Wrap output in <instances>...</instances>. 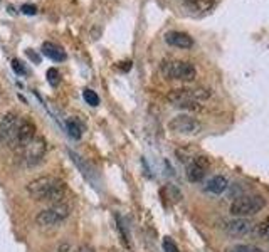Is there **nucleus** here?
I'll return each mask as SVG.
<instances>
[{"instance_id": "obj_1", "label": "nucleus", "mask_w": 269, "mask_h": 252, "mask_svg": "<svg viewBox=\"0 0 269 252\" xmlns=\"http://www.w3.org/2000/svg\"><path fill=\"white\" fill-rule=\"evenodd\" d=\"M66 190V183L56 177H41L27 185V193L34 200L49 202L52 205L64 200Z\"/></svg>"}, {"instance_id": "obj_2", "label": "nucleus", "mask_w": 269, "mask_h": 252, "mask_svg": "<svg viewBox=\"0 0 269 252\" xmlns=\"http://www.w3.org/2000/svg\"><path fill=\"white\" fill-rule=\"evenodd\" d=\"M210 98V91L205 88H182V89H173L168 94V101L173 106L183 108V109H200V101Z\"/></svg>"}, {"instance_id": "obj_3", "label": "nucleus", "mask_w": 269, "mask_h": 252, "mask_svg": "<svg viewBox=\"0 0 269 252\" xmlns=\"http://www.w3.org/2000/svg\"><path fill=\"white\" fill-rule=\"evenodd\" d=\"M266 207V200L261 195H241L230 203V214L234 217H249L261 212Z\"/></svg>"}, {"instance_id": "obj_4", "label": "nucleus", "mask_w": 269, "mask_h": 252, "mask_svg": "<svg viewBox=\"0 0 269 252\" xmlns=\"http://www.w3.org/2000/svg\"><path fill=\"white\" fill-rule=\"evenodd\" d=\"M162 72L167 79H177L190 82L197 76V71L190 62L185 61H165L162 64Z\"/></svg>"}, {"instance_id": "obj_5", "label": "nucleus", "mask_w": 269, "mask_h": 252, "mask_svg": "<svg viewBox=\"0 0 269 252\" xmlns=\"http://www.w3.org/2000/svg\"><path fill=\"white\" fill-rule=\"evenodd\" d=\"M71 214V207L67 203H56L54 207L42 210V212L35 217V222L42 227H56L57 224H61L62 220L69 217Z\"/></svg>"}, {"instance_id": "obj_6", "label": "nucleus", "mask_w": 269, "mask_h": 252, "mask_svg": "<svg viewBox=\"0 0 269 252\" xmlns=\"http://www.w3.org/2000/svg\"><path fill=\"white\" fill-rule=\"evenodd\" d=\"M19 124H20V118L15 113L4 114V118L0 119V145L12 146L15 135H17Z\"/></svg>"}, {"instance_id": "obj_7", "label": "nucleus", "mask_w": 269, "mask_h": 252, "mask_svg": "<svg viewBox=\"0 0 269 252\" xmlns=\"http://www.w3.org/2000/svg\"><path fill=\"white\" fill-rule=\"evenodd\" d=\"M47 153V143L42 136L35 135V138L30 141L25 148V163L29 168H35L39 166L42 161H44V156Z\"/></svg>"}, {"instance_id": "obj_8", "label": "nucleus", "mask_w": 269, "mask_h": 252, "mask_svg": "<svg viewBox=\"0 0 269 252\" xmlns=\"http://www.w3.org/2000/svg\"><path fill=\"white\" fill-rule=\"evenodd\" d=\"M168 128H170L173 133L178 135H197L202 124H200L199 119H195L188 114H178V116L172 118L170 123H168Z\"/></svg>"}, {"instance_id": "obj_9", "label": "nucleus", "mask_w": 269, "mask_h": 252, "mask_svg": "<svg viewBox=\"0 0 269 252\" xmlns=\"http://www.w3.org/2000/svg\"><path fill=\"white\" fill-rule=\"evenodd\" d=\"M34 138H35V124L30 121V119H20V124H19L17 135H15V140L12 143V148L17 151L25 150L27 148V145Z\"/></svg>"}, {"instance_id": "obj_10", "label": "nucleus", "mask_w": 269, "mask_h": 252, "mask_svg": "<svg viewBox=\"0 0 269 252\" xmlns=\"http://www.w3.org/2000/svg\"><path fill=\"white\" fill-rule=\"evenodd\" d=\"M222 230L232 237H242V235H247L254 230V224L244 217H237L234 220H229V222H224Z\"/></svg>"}, {"instance_id": "obj_11", "label": "nucleus", "mask_w": 269, "mask_h": 252, "mask_svg": "<svg viewBox=\"0 0 269 252\" xmlns=\"http://www.w3.org/2000/svg\"><path fill=\"white\" fill-rule=\"evenodd\" d=\"M209 168V160L205 156H195V158L188 163L187 166V180L192 183H199L202 182V178L205 177V172Z\"/></svg>"}, {"instance_id": "obj_12", "label": "nucleus", "mask_w": 269, "mask_h": 252, "mask_svg": "<svg viewBox=\"0 0 269 252\" xmlns=\"http://www.w3.org/2000/svg\"><path fill=\"white\" fill-rule=\"evenodd\" d=\"M167 44H170L173 47H178V49H190L194 46V39L185 32H180V30H170L165 35Z\"/></svg>"}, {"instance_id": "obj_13", "label": "nucleus", "mask_w": 269, "mask_h": 252, "mask_svg": "<svg viewBox=\"0 0 269 252\" xmlns=\"http://www.w3.org/2000/svg\"><path fill=\"white\" fill-rule=\"evenodd\" d=\"M227 187H229L227 178L222 175H215L205 183V192L212 193V195H220L222 192L227 190Z\"/></svg>"}, {"instance_id": "obj_14", "label": "nucleus", "mask_w": 269, "mask_h": 252, "mask_svg": "<svg viewBox=\"0 0 269 252\" xmlns=\"http://www.w3.org/2000/svg\"><path fill=\"white\" fill-rule=\"evenodd\" d=\"M42 54L54 62H62L66 59V52L62 51V47L52 44V42H44L42 44Z\"/></svg>"}, {"instance_id": "obj_15", "label": "nucleus", "mask_w": 269, "mask_h": 252, "mask_svg": "<svg viewBox=\"0 0 269 252\" xmlns=\"http://www.w3.org/2000/svg\"><path fill=\"white\" fill-rule=\"evenodd\" d=\"M183 4L194 12H205V10L212 9L215 0H183Z\"/></svg>"}, {"instance_id": "obj_16", "label": "nucleus", "mask_w": 269, "mask_h": 252, "mask_svg": "<svg viewBox=\"0 0 269 252\" xmlns=\"http://www.w3.org/2000/svg\"><path fill=\"white\" fill-rule=\"evenodd\" d=\"M67 124V131H69V136L74 140H79L83 136V126L79 124L76 119H69V121L66 123Z\"/></svg>"}, {"instance_id": "obj_17", "label": "nucleus", "mask_w": 269, "mask_h": 252, "mask_svg": "<svg viewBox=\"0 0 269 252\" xmlns=\"http://www.w3.org/2000/svg\"><path fill=\"white\" fill-rule=\"evenodd\" d=\"M225 252H264L262 249L256 247V245H249V244H237L232 245V247H227Z\"/></svg>"}, {"instance_id": "obj_18", "label": "nucleus", "mask_w": 269, "mask_h": 252, "mask_svg": "<svg viewBox=\"0 0 269 252\" xmlns=\"http://www.w3.org/2000/svg\"><path fill=\"white\" fill-rule=\"evenodd\" d=\"M83 98H84V101L89 104V106H98V104H99V96L93 91V89H84Z\"/></svg>"}, {"instance_id": "obj_19", "label": "nucleus", "mask_w": 269, "mask_h": 252, "mask_svg": "<svg viewBox=\"0 0 269 252\" xmlns=\"http://www.w3.org/2000/svg\"><path fill=\"white\" fill-rule=\"evenodd\" d=\"M254 230L257 232L259 237H262L269 242V219H266L264 222H261L259 225H254Z\"/></svg>"}, {"instance_id": "obj_20", "label": "nucleus", "mask_w": 269, "mask_h": 252, "mask_svg": "<svg viewBox=\"0 0 269 252\" xmlns=\"http://www.w3.org/2000/svg\"><path fill=\"white\" fill-rule=\"evenodd\" d=\"M47 81H49L51 86H57L61 81V77H59V71L56 69V67H51L49 71H47Z\"/></svg>"}, {"instance_id": "obj_21", "label": "nucleus", "mask_w": 269, "mask_h": 252, "mask_svg": "<svg viewBox=\"0 0 269 252\" xmlns=\"http://www.w3.org/2000/svg\"><path fill=\"white\" fill-rule=\"evenodd\" d=\"M163 250H165V252H180V250H178V247H177V244L173 242L170 237L163 239Z\"/></svg>"}, {"instance_id": "obj_22", "label": "nucleus", "mask_w": 269, "mask_h": 252, "mask_svg": "<svg viewBox=\"0 0 269 252\" xmlns=\"http://www.w3.org/2000/svg\"><path fill=\"white\" fill-rule=\"evenodd\" d=\"M12 67H14V71L17 72V74H25V67L20 64V62L17 59H14L12 61Z\"/></svg>"}, {"instance_id": "obj_23", "label": "nucleus", "mask_w": 269, "mask_h": 252, "mask_svg": "<svg viewBox=\"0 0 269 252\" xmlns=\"http://www.w3.org/2000/svg\"><path fill=\"white\" fill-rule=\"evenodd\" d=\"M22 12L29 14V15H35L37 14V9H35L34 5H22Z\"/></svg>"}, {"instance_id": "obj_24", "label": "nucleus", "mask_w": 269, "mask_h": 252, "mask_svg": "<svg viewBox=\"0 0 269 252\" xmlns=\"http://www.w3.org/2000/svg\"><path fill=\"white\" fill-rule=\"evenodd\" d=\"M79 252H94V249L89 247V245H83V247L79 249Z\"/></svg>"}]
</instances>
